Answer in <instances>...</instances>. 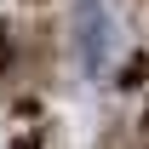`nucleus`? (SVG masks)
<instances>
[{"label": "nucleus", "instance_id": "1", "mask_svg": "<svg viewBox=\"0 0 149 149\" xmlns=\"http://www.w3.org/2000/svg\"><path fill=\"white\" fill-rule=\"evenodd\" d=\"M74 52H80V69L92 74V80L109 74V63H115V17L97 0H86L74 12Z\"/></svg>", "mask_w": 149, "mask_h": 149}, {"label": "nucleus", "instance_id": "2", "mask_svg": "<svg viewBox=\"0 0 149 149\" xmlns=\"http://www.w3.org/2000/svg\"><path fill=\"white\" fill-rule=\"evenodd\" d=\"M0 69H6V40H0Z\"/></svg>", "mask_w": 149, "mask_h": 149}]
</instances>
